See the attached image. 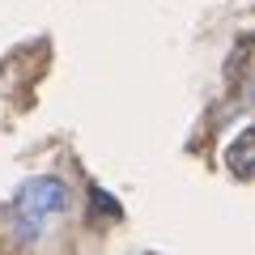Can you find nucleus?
Returning <instances> with one entry per match:
<instances>
[{
    "label": "nucleus",
    "mask_w": 255,
    "mask_h": 255,
    "mask_svg": "<svg viewBox=\"0 0 255 255\" xmlns=\"http://www.w3.org/2000/svg\"><path fill=\"white\" fill-rule=\"evenodd\" d=\"M64 200H68V191H64L60 179H30L17 191V221L26 226V234H34L51 213L64 209Z\"/></svg>",
    "instance_id": "f257e3e1"
},
{
    "label": "nucleus",
    "mask_w": 255,
    "mask_h": 255,
    "mask_svg": "<svg viewBox=\"0 0 255 255\" xmlns=\"http://www.w3.org/2000/svg\"><path fill=\"white\" fill-rule=\"evenodd\" d=\"M251 149H255V128H243L234 136V145H230V153H226V166H230V174L234 179H251Z\"/></svg>",
    "instance_id": "f03ea898"
}]
</instances>
